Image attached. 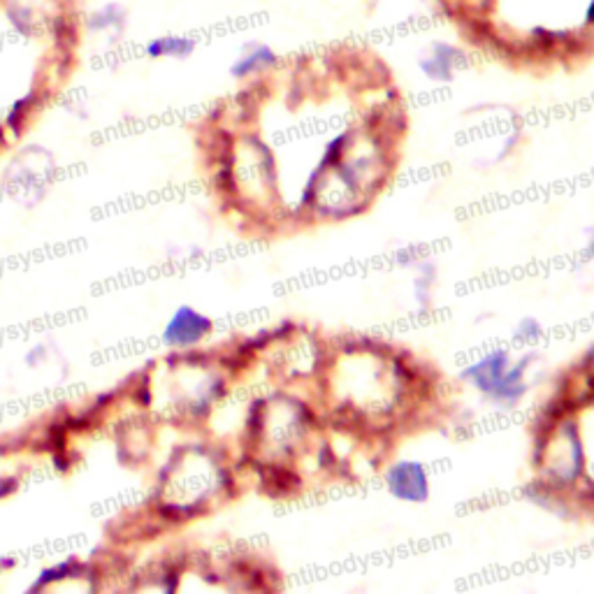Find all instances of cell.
Instances as JSON below:
<instances>
[{"mask_svg": "<svg viewBox=\"0 0 594 594\" xmlns=\"http://www.w3.org/2000/svg\"><path fill=\"white\" fill-rule=\"evenodd\" d=\"M434 381L416 356L383 339L335 337L311 395L332 427L383 439L418 420L434 400Z\"/></svg>", "mask_w": 594, "mask_h": 594, "instance_id": "1", "label": "cell"}, {"mask_svg": "<svg viewBox=\"0 0 594 594\" xmlns=\"http://www.w3.org/2000/svg\"><path fill=\"white\" fill-rule=\"evenodd\" d=\"M323 439L325 416L314 395L279 388L256 397L246 409L242 460L249 467H288L302 474L300 462H314Z\"/></svg>", "mask_w": 594, "mask_h": 594, "instance_id": "2", "label": "cell"}, {"mask_svg": "<svg viewBox=\"0 0 594 594\" xmlns=\"http://www.w3.org/2000/svg\"><path fill=\"white\" fill-rule=\"evenodd\" d=\"M578 411L581 409L555 395L550 407L536 418L532 430L534 478L574 497L590 481Z\"/></svg>", "mask_w": 594, "mask_h": 594, "instance_id": "3", "label": "cell"}, {"mask_svg": "<svg viewBox=\"0 0 594 594\" xmlns=\"http://www.w3.org/2000/svg\"><path fill=\"white\" fill-rule=\"evenodd\" d=\"M536 360H539L536 351H525L516 358L511 349L499 346L462 369L460 381L490 407L513 411L530 393V374Z\"/></svg>", "mask_w": 594, "mask_h": 594, "instance_id": "4", "label": "cell"}, {"mask_svg": "<svg viewBox=\"0 0 594 594\" xmlns=\"http://www.w3.org/2000/svg\"><path fill=\"white\" fill-rule=\"evenodd\" d=\"M330 339L295 323H284L270 330V342L263 353H270L272 376L284 388L307 390L321 376L328 360Z\"/></svg>", "mask_w": 594, "mask_h": 594, "instance_id": "5", "label": "cell"}, {"mask_svg": "<svg viewBox=\"0 0 594 594\" xmlns=\"http://www.w3.org/2000/svg\"><path fill=\"white\" fill-rule=\"evenodd\" d=\"M383 483L390 497L404 504H425L432 495V483L427 467L414 458L393 460L383 469Z\"/></svg>", "mask_w": 594, "mask_h": 594, "instance_id": "6", "label": "cell"}, {"mask_svg": "<svg viewBox=\"0 0 594 594\" xmlns=\"http://www.w3.org/2000/svg\"><path fill=\"white\" fill-rule=\"evenodd\" d=\"M212 332H214L212 318L184 304V307H179L175 314H172L170 323L165 325L163 342L172 346V349H193V346L205 342Z\"/></svg>", "mask_w": 594, "mask_h": 594, "instance_id": "7", "label": "cell"}, {"mask_svg": "<svg viewBox=\"0 0 594 594\" xmlns=\"http://www.w3.org/2000/svg\"><path fill=\"white\" fill-rule=\"evenodd\" d=\"M467 65L469 56L465 49L455 47L451 42H432L430 49L418 59L420 72L434 84H451Z\"/></svg>", "mask_w": 594, "mask_h": 594, "instance_id": "8", "label": "cell"}, {"mask_svg": "<svg viewBox=\"0 0 594 594\" xmlns=\"http://www.w3.org/2000/svg\"><path fill=\"white\" fill-rule=\"evenodd\" d=\"M279 65L281 56L270 45H265V42H246L235 63L230 65V75L235 79H242V82L244 79L251 82V79L270 75Z\"/></svg>", "mask_w": 594, "mask_h": 594, "instance_id": "9", "label": "cell"}, {"mask_svg": "<svg viewBox=\"0 0 594 594\" xmlns=\"http://www.w3.org/2000/svg\"><path fill=\"white\" fill-rule=\"evenodd\" d=\"M557 395L574 404L576 409H585L594 404V344L583 353L578 365L567 376V386L557 390Z\"/></svg>", "mask_w": 594, "mask_h": 594, "instance_id": "10", "label": "cell"}, {"mask_svg": "<svg viewBox=\"0 0 594 594\" xmlns=\"http://www.w3.org/2000/svg\"><path fill=\"white\" fill-rule=\"evenodd\" d=\"M523 495L530 504L539 506V509L553 513V516L562 520H571L581 513V506H578L574 495H567V492L550 488V485L536 481V478H532V481L525 485Z\"/></svg>", "mask_w": 594, "mask_h": 594, "instance_id": "11", "label": "cell"}, {"mask_svg": "<svg viewBox=\"0 0 594 594\" xmlns=\"http://www.w3.org/2000/svg\"><path fill=\"white\" fill-rule=\"evenodd\" d=\"M45 98H47V93L42 91L40 86H38V89L28 91L24 98H19L17 103L10 107V112H7V117H5L7 133H12L14 137L24 135L26 128L31 126L35 112H38L40 107L45 105Z\"/></svg>", "mask_w": 594, "mask_h": 594, "instance_id": "12", "label": "cell"}, {"mask_svg": "<svg viewBox=\"0 0 594 594\" xmlns=\"http://www.w3.org/2000/svg\"><path fill=\"white\" fill-rule=\"evenodd\" d=\"M128 24V12L121 3H105L98 10H93L89 17H86V28L91 33H110L114 40L123 38ZM110 38V42H112Z\"/></svg>", "mask_w": 594, "mask_h": 594, "instance_id": "13", "label": "cell"}, {"mask_svg": "<svg viewBox=\"0 0 594 594\" xmlns=\"http://www.w3.org/2000/svg\"><path fill=\"white\" fill-rule=\"evenodd\" d=\"M411 272H414V281H411V286H414L416 307L420 314H425V311H430L434 304V288H437V281H439V267L434 265L432 258L425 256L418 265L411 267Z\"/></svg>", "mask_w": 594, "mask_h": 594, "instance_id": "14", "label": "cell"}, {"mask_svg": "<svg viewBox=\"0 0 594 594\" xmlns=\"http://www.w3.org/2000/svg\"><path fill=\"white\" fill-rule=\"evenodd\" d=\"M79 19L75 10H61L49 19V38L56 52H75L79 45Z\"/></svg>", "mask_w": 594, "mask_h": 594, "instance_id": "15", "label": "cell"}, {"mask_svg": "<svg viewBox=\"0 0 594 594\" xmlns=\"http://www.w3.org/2000/svg\"><path fill=\"white\" fill-rule=\"evenodd\" d=\"M195 40L186 38V35H161V38H154L147 42L144 52H147L149 59H191L195 52Z\"/></svg>", "mask_w": 594, "mask_h": 594, "instance_id": "16", "label": "cell"}, {"mask_svg": "<svg viewBox=\"0 0 594 594\" xmlns=\"http://www.w3.org/2000/svg\"><path fill=\"white\" fill-rule=\"evenodd\" d=\"M5 17L10 21V26L24 38H35L40 33L38 19H35L33 7H28L21 0H7L5 3Z\"/></svg>", "mask_w": 594, "mask_h": 594, "instance_id": "17", "label": "cell"}, {"mask_svg": "<svg viewBox=\"0 0 594 594\" xmlns=\"http://www.w3.org/2000/svg\"><path fill=\"white\" fill-rule=\"evenodd\" d=\"M543 337V323L536 316H523L513 328V339L520 344H536Z\"/></svg>", "mask_w": 594, "mask_h": 594, "instance_id": "18", "label": "cell"}, {"mask_svg": "<svg viewBox=\"0 0 594 594\" xmlns=\"http://www.w3.org/2000/svg\"><path fill=\"white\" fill-rule=\"evenodd\" d=\"M423 258H425V251L420 249V246H407V249L397 251V265L407 267V270H411V267L418 265Z\"/></svg>", "mask_w": 594, "mask_h": 594, "instance_id": "19", "label": "cell"}, {"mask_svg": "<svg viewBox=\"0 0 594 594\" xmlns=\"http://www.w3.org/2000/svg\"><path fill=\"white\" fill-rule=\"evenodd\" d=\"M520 140H523V130L516 128V130H513V133L509 135V140L504 142V147H502V151H499V154H497L495 161H504V158H509V156L513 154V151H516V147H518V142H520Z\"/></svg>", "mask_w": 594, "mask_h": 594, "instance_id": "20", "label": "cell"}, {"mask_svg": "<svg viewBox=\"0 0 594 594\" xmlns=\"http://www.w3.org/2000/svg\"><path fill=\"white\" fill-rule=\"evenodd\" d=\"M47 358V349L45 346H35V349H31V353L26 356V365L28 367H38L42 360Z\"/></svg>", "mask_w": 594, "mask_h": 594, "instance_id": "21", "label": "cell"}, {"mask_svg": "<svg viewBox=\"0 0 594 594\" xmlns=\"http://www.w3.org/2000/svg\"><path fill=\"white\" fill-rule=\"evenodd\" d=\"M585 26L594 28V0H590L588 7H585Z\"/></svg>", "mask_w": 594, "mask_h": 594, "instance_id": "22", "label": "cell"}, {"mask_svg": "<svg viewBox=\"0 0 594 594\" xmlns=\"http://www.w3.org/2000/svg\"><path fill=\"white\" fill-rule=\"evenodd\" d=\"M7 147V128L5 123H0V149Z\"/></svg>", "mask_w": 594, "mask_h": 594, "instance_id": "23", "label": "cell"}]
</instances>
